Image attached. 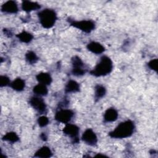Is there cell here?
Returning <instances> with one entry per match:
<instances>
[{
    "label": "cell",
    "mask_w": 158,
    "mask_h": 158,
    "mask_svg": "<svg viewBox=\"0 0 158 158\" xmlns=\"http://www.w3.org/2000/svg\"><path fill=\"white\" fill-rule=\"evenodd\" d=\"M9 85L13 89L17 91H21L23 90L25 86V83L23 80L21 79L20 78H18L12 81Z\"/></svg>",
    "instance_id": "cell-17"
},
{
    "label": "cell",
    "mask_w": 158,
    "mask_h": 158,
    "mask_svg": "<svg viewBox=\"0 0 158 158\" xmlns=\"http://www.w3.org/2000/svg\"><path fill=\"white\" fill-rule=\"evenodd\" d=\"M2 140L15 143L19 140V138L15 132H9L2 137Z\"/></svg>",
    "instance_id": "cell-21"
},
{
    "label": "cell",
    "mask_w": 158,
    "mask_h": 158,
    "mask_svg": "<svg viewBox=\"0 0 158 158\" xmlns=\"http://www.w3.org/2000/svg\"><path fill=\"white\" fill-rule=\"evenodd\" d=\"M94 157H107L106 156H104V155H102V154H98L97 155H96Z\"/></svg>",
    "instance_id": "cell-28"
},
{
    "label": "cell",
    "mask_w": 158,
    "mask_h": 158,
    "mask_svg": "<svg viewBox=\"0 0 158 158\" xmlns=\"http://www.w3.org/2000/svg\"><path fill=\"white\" fill-rule=\"evenodd\" d=\"M134 130V123L131 120H128L120 123L115 130L109 133V135L114 138H125L131 136Z\"/></svg>",
    "instance_id": "cell-1"
},
{
    "label": "cell",
    "mask_w": 158,
    "mask_h": 158,
    "mask_svg": "<svg viewBox=\"0 0 158 158\" xmlns=\"http://www.w3.org/2000/svg\"><path fill=\"white\" fill-rule=\"evenodd\" d=\"M106 89L104 86L101 85H97L94 88V99L96 101L99 100L106 94Z\"/></svg>",
    "instance_id": "cell-18"
},
{
    "label": "cell",
    "mask_w": 158,
    "mask_h": 158,
    "mask_svg": "<svg viewBox=\"0 0 158 158\" xmlns=\"http://www.w3.org/2000/svg\"><path fill=\"white\" fill-rule=\"evenodd\" d=\"M41 138L43 140V141H46L47 140V136L46 135V134L44 133H42L40 135Z\"/></svg>",
    "instance_id": "cell-26"
},
{
    "label": "cell",
    "mask_w": 158,
    "mask_h": 158,
    "mask_svg": "<svg viewBox=\"0 0 158 158\" xmlns=\"http://www.w3.org/2000/svg\"><path fill=\"white\" fill-rule=\"evenodd\" d=\"M10 80L6 75H1L0 77V86L1 87L6 86L8 85H10Z\"/></svg>",
    "instance_id": "cell-25"
},
{
    "label": "cell",
    "mask_w": 158,
    "mask_h": 158,
    "mask_svg": "<svg viewBox=\"0 0 158 158\" xmlns=\"http://www.w3.org/2000/svg\"><path fill=\"white\" fill-rule=\"evenodd\" d=\"M4 33H5V34L6 35H8L9 36H12V33L9 31V30H6V29H4Z\"/></svg>",
    "instance_id": "cell-27"
},
{
    "label": "cell",
    "mask_w": 158,
    "mask_h": 158,
    "mask_svg": "<svg viewBox=\"0 0 158 158\" xmlns=\"http://www.w3.org/2000/svg\"><path fill=\"white\" fill-rule=\"evenodd\" d=\"M69 22L72 26L87 33H90L95 28V23L93 20H90L81 21L69 20Z\"/></svg>",
    "instance_id": "cell-4"
},
{
    "label": "cell",
    "mask_w": 158,
    "mask_h": 158,
    "mask_svg": "<svg viewBox=\"0 0 158 158\" xmlns=\"http://www.w3.org/2000/svg\"><path fill=\"white\" fill-rule=\"evenodd\" d=\"M82 140L90 146H94L98 142V138L95 133L90 128L86 130L82 135Z\"/></svg>",
    "instance_id": "cell-9"
},
{
    "label": "cell",
    "mask_w": 158,
    "mask_h": 158,
    "mask_svg": "<svg viewBox=\"0 0 158 158\" xmlns=\"http://www.w3.org/2000/svg\"><path fill=\"white\" fill-rule=\"evenodd\" d=\"M38 123L41 127H45L49 123V119L46 116H41L38 119Z\"/></svg>",
    "instance_id": "cell-23"
},
{
    "label": "cell",
    "mask_w": 158,
    "mask_h": 158,
    "mask_svg": "<svg viewBox=\"0 0 158 158\" xmlns=\"http://www.w3.org/2000/svg\"><path fill=\"white\" fill-rule=\"evenodd\" d=\"M16 36L20 41L25 43H30L33 38V36L31 33L25 31H23L21 33L17 34Z\"/></svg>",
    "instance_id": "cell-19"
},
{
    "label": "cell",
    "mask_w": 158,
    "mask_h": 158,
    "mask_svg": "<svg viewBox=\"0 0 158 158\" xmlns=\"http://www.w3.org/2000/svg\"><path fill=\"white\" fill-rule=\"evenodd\" d=\"M30 104L40 114H44L46 112V105L44 100L37 96H33L30 99Z\"/></svg>",
    "instance_id": "cell-7"
},
{
    "label": "cell",
    "mask_w": 158,
    "mask_h": 158,
    "mask_svg": "<svg viewBox=\"0 0 158 158\" xmlns=\"http://www.w3.org/2000/svg\"><path fill=\"white\" fill-rule=\"evenodd\" d=\"M63 133L71 137L73 143H78L79 142V128L77 125L71 123H67L63 128Z\"/></svg>",
    "instance_id": "cell-6"
},
{
    "label": "cell",
    "mask_w": 158,
    "mask_h": 158,
    "mask_svg": "<svg viewBox=\"0 0 158 158\" xmlns=\"http://www.w3.org/2000/svg\"><path fill=\"white\" fill-rule=\"evenodd\" d=\"M52 155L51 150L47 146H43L39 149L34 154L35 157H42L48 158L51 157Z\"/></svg>",
    "instance_id": "cell-14"
},
{
    "label": "cell",
    "mask_w": 158,
    "mask_h": 158,
    "mask_svg": "<svg viewBox=\"0 0 158 158\" xmlns=\"http://www.w3.org/2000/svg\"><path fill=\"white\" fill-rule=\"evenodd\" d=\"M112 69L113 64L111 59L106 56H103L100 58L96 67L90 71V73L95 77L105 76L110 73Z\"/></svg>",
    "instance_id": "cell-2"
},
{
    "label": "cell",
    "mask_w": 158,
    "mask_h": 158,
    "mask_svg": "<svg viewBox=\"0 0 158 158\" xmlns=\"http://www.w3.org/2000/svg\"><path fill=\"white\" fill-rule=\"evenodd\" d=\"M86 47H87V49L89 51L92 52L93 53L96 54H101L105 50L104 47L101 44H100L99 43H98V42H95V41L90 42L89 43H88L87 44Z\"/></svg>",
    "instance_id": "cell-11"
},
{
    "label": "cell",
    "mask_w": 158,
    "mask_h": 158,
    "mask_svg": "<svg viewBox=\"0 0 158 158\" xmlns=\"http://www.w3.org/2000/svg\"><path fill=\"white\" fill-rule=\"evenodd\" d=\"M157 64H158V60L157 59H154L151 60H150L148 63V67L151 69L154 70L155 72H157Z\"/></svg>",
    "instance_id": "cell-24"
},
{
    "label": "cell",
    "mask_w": 158,
    "mask_h": 158,
    "mask_svg": "<svg viewBox=\"0 0 158 158\" xmlns=\"http://www.w3.org/2000/svg\"><path fill=\"white\" fill-rule=\"evenodd\" d=\"M33 91L37 95L40 96H46L48 94V88L46 85L39 83L37 85L35 86L33 89Z\"/></svg>",
    "instance_id": "cell-20"
},
{
    "label": "cell",
    "mask_w": 158,
    "mask_h": 158,
    "mask_svg": "<svg viewBox=\"0 0 158 158\" xmlns=\"http://www.w3.org/2000/svg\"><path fill=\"white\" fill-rule=\"evenodd\" d=\"M36 78L40 83L44 85H49L52 81V78L51 75L48 73L45 72H41L38 73L36 76Z\"/></svg>",
    "instance_id": "cell-15"
},
{
    "label": "cell",
    "mask_w": 158,
    "mask_h": 158,
    "mask_svg": "<svg viewBox=\"0 0 158 158\" xmlns=\"http://www.w3.org/2000/svg\"><path fill=\"white\" fill-rule=\"evenodd\" d=\"M72 73L75 76H81L86 73V69L85 67L84 63L78 56H73L72 58Z\"/></svg>",
    "instance_id": "cell-5"
},
{
    "label": "cell",
    "mask_w": 158,
    "mask_h": 158,
    "mask_svg": "<svg viewBox=\"0 0 158 158\" xmlns=\"http://www.w3.org/2000/svg\"><path fill=\"white\" fill-rule=\"evenodd\" d=\"M118 117V112L114 108H109L106 110L104 115L105 122H111L117 120Z\"/></svg>",
    "instance_id": "cell-12"
},
{
    "label": "cell",
    "mask_w": 158,
    "mask_h": 158,
    "mask_svg": "<svg viewBox=\"0 0 158 158\" xmlns=\"http://www.w3.org/2000/svg\"><path fill=\"white\" fill-rule=\"evenodd\" d=\"M22 8L24 11L30 12L32 10H36L41 8V6L35 2L29 1H24L22 4Z\"/></svg>",
    "instance_id": "cell-13"
},
{
    "label": "cell",
    "mask_w": 158,
    "mask_h": 158,
    "mask_svg": "<svg viewBox=\"0 0 158 158\" xmlns=\"http://www.w3.org/2000/svg\"><path fill=\"white\" fill-rule=\"evenodd\" d=\"M25 59L30 64H35L38 60V57L36 54L33 51H28L25 54Z\"/></svg>",
    "instance_id": "cell-22"
},
{
    "label": "cell",
    "mask_w": 158,
    "mask_h": 158,
    "mask_svg": "<svg viewBox=\"0 0 158 158\" xmlns=\"http://www.w3.org/2000/svg\"><path fill=\"white\" fill-rule=\"evenodd\" d=\"M40 22L45 28H50L54 26L57 20L56 13L50 9H44L38 13Z\"/></svg>",
    "instance_id": "cell-3"
},
{
    "label": "cell",
    "mask_w": 158,
    "mask_h": 158,
    "mask_svg": "<svg viewBox=\"0 0 158 158\" xmlns=\"http://www.w3.org/2000/svg\"><path fill=\"white\" fill-rule=\"evenodd\" d=\"M73 112L69 109H61L57 111L55 115V119L61 123H67L73 116Z\"/></svg>",
    "instance_id": "cell-8"
},
{
    "label": "cell",
    "mask_w": 158,
    "mask_h": 158,
    "mask_svg": "<svg viewBox=\"0 0 158 158\" xmlns=\"http://www.w3.org/2000/svg\"><path fill=\"white\" fill-rule=\"evenodd\" d=\"M80 90L79 84L74 80H69L65 87V92L67 93H75Z\"/></svg>",
    "instance_id": "cell-16"
},
{
    "label": "cell",
    "mask_w": 158,
    "mask_h": 158,
    "mask_svg": "<svg viewBox=\"0 0 158 158\" xmlns=\"http://www.w3.org/2000/svg\"><path fill=\"white\" fill-rule=\"evenodd\" d=\"M1 10L2 12H5L7 13L15 14L18 12L19 9H18V6L15 1H9L6 2L1 6Z\"/></svg>",
    "instance_id": "cell-10"
}]
</instances>
